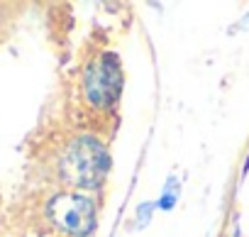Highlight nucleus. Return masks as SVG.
I'll return each instance as SVG.
<instances>
[{
    "label": "nucleus",
    "mask_w": 249,
    "mask_h": 237,
    "mask_svg": "<svg viewBox=\"0 0 249 237\" xmlns=\"http://www.w3.org/2000/svg\"><path fill=\"white\" fill-rule=\"evenodd\" d=\"M107 154L93 137H78L61 162V176L76 188H95L107 171Z\"/></svg>",
    "instance_id": "1"
},
{
    "label": "nucleus",
    "mask_w": 249,
    "mask_h": 237,
    "mask_svg": "<svg viewBox=\"0 0 249 237\" xmlns=\"http://www.w3.org/2000/svg\"><path fill=\"white\" fill-rule=\"evenodd\" d=\"M47 210L52 222L73 237H88L95 230V203L88 196L73 191L59 193L56 198H52Z\"/></svg>",
    "instance_id": "2"
},
{
    "label": "nucleus",
    "mask_w": 249,
    "mask_h": 237,
    "mask_svg": "<svg viewBox=\"0 0 249 237\" xmlns=\"http://www.w3.org/2000/svg\"><path fill=\"white\" fill-rule=\"evenodd\" d=\"M86 95L90 100V105L95 108H107L117 100L120 88H122V73H120V64L115 54H103L93 61V66L86 71V81H83Z\"/></svg>",
    "instance_id": "3"
}]
</instances>
